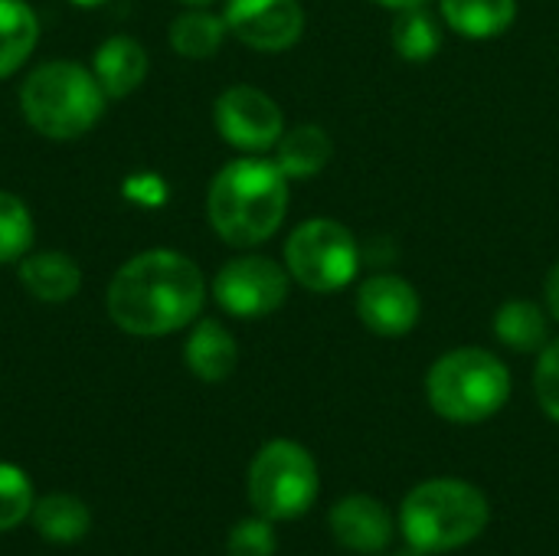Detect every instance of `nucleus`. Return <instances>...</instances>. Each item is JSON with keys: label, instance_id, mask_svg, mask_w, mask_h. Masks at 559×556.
Wrapping results in <instances>:
<instances>
[{"label": "nucleus", "instance_id": "obj_1", "mask_svg": "<svg viewBox=\"0 0 559 556\" xmlns=\"http://www.w3.org/2000/svg\"><path fill=\"white\" fill-rule=\"evenodd\" d=\"M206 298L203 272L193 259L151 249L118 269L108 285L111 321L138 338H160L187 328Z\"/></svg>", "mask_w": 559, "mask_h": 556}, {"label": "nucleus", "instance_id": "obj_2", "mask_svg": "<svg viewBox=\"0 0 559 556\" xmlns=\"http://www.w3.org/2000/svg\"><path fill=\"white\" fill-rule=\"evenodd\" d=\"M206 213L216 236L229 246H259L288 213V177L275 161H229L210 184Z\"/></svg>", "mask_w": 559, "mask_h": 556}, {"label": "nucleus", "instance_id": "obj_3", "mask_svg": "<svg viewBox=\"0 0 559 556\" xmlns=\"http://www.w3.org/2000/svg\"><path fill=\"white\" fill-rule=\"evenodd\" d=\"M488 498L462 478H432L403 501V537L416 554H449L488 528Z\"/></svg>", "mask_w": 559, "mask_h": 556}, {"label": "nucleus", "instance_id": "obj_4", "mask_svg": "<svg viewBox=\"0 0 559 556\" xmlns=\"http://www.w3.org/2000/svg\"><path fill=\"white\" fill-rule=\"evenodd\" d=\"M429 406L462 426L491 419L511 400V374L501 357L481 347H459L442 354L426 377Z\"/></svg>", "mask_w": 559, "mask_h": 556}, {"label": "nucleus", "instance_id": "obj_5", "mask_svg": "<svg viewBox=\"0 0 559 556\" xmlns=\"http://www.w3.org/2000/svg\"><path fill=\"white\" fill-rule=\"evenodd\" d=\"M20 108L33 131L52 141H69L95 128L105 111V92L88 69L59 59L43 62L26 75Z\"/></svg>", "mask_w": 559, "mask_h": 556}, {"label": "nucleus", "instance_id": "obj_6", "mask_svg": "<svg viewBox=\"0 0 559 556\" xmlns=\"http://www.w3.org/2000/svg\"><path fill=\"white\" fill-rule=\"evenodd\" d=\"M318 465L298 442L275 439L249 465V501L269 521L301 518L318 498Z\"/></svg>", "mask_w": 559, "mask_h": 556}, {"label": "nucleus", "instance_id": "obj_7", "mask_svg": "<svg viewBox=\"0 0 559 556\" xmlns=\"http://www.w3.org/2000/svg\"><path fill=\"white\" fill-rule=\"evenodd\" d=\"M288 275L318 295L341 292L354 282L360 269V249L354 233L337 220H308L285 242Z\"/></svg>", "mask_w": 559, "mask_h": 556}, {"label": "nucleus", "instance_id": "obj_8", "mask_svg": "<svg viewBox=\"0 0 559 556\" xmlns=\"http://www.w3.org/2000/svg\"><path fill=\"white\" fill-rule=\"evenodd\" d=\"M213 298L233 318H265L285 305L288 272L265 256L233 259L213 279Z\"/></svg>", "mask_w": 559, "mask_h": 556}, {"label": "nucleus", "instance_id": "obj_9", "mask_svg": "<svg viewBox=\"0 0 559 556\" xmlns=\"http://www.w3.org/2000/svg\"><path fill=\"white\" fill-rule=\"evenodd\" d=\"M213 118H216V131L223 134V141L249 154L275 147L278 138L285 134L282 108L275 105L272 95L252 85L226 88L213 105Z\"/></svg>", "mask_w": 559, "mask_h": 556}, {"label": "nucleus", "instance_id": "obj_10", "mask_svg": "<svg viewBox=\"0 0 559 556\" xmlns=\"http://www.w3.org/2000/svg\"><path fill=\"white\" fill-rule=\"evenodd\" d=\"M223 20L239 43L259 52L292 49L305 33V10L298 0H226Z\"/></svg>", "mask_w": 559, "mask_h": 556}, {"label": "nucleus", "instance_id": "obj_11", "mask_svg": "<svg viewBox=\"0 0 559 556\" xmlns=\"http://www.w3.org/2000/svg\"><path fill=\"white\" fill-rule=\"evenodd\" d=\"M419 292L400 275H373L357 292V318L380 338H403L419 324Z\"/></svg>", "mask_w": 559, "mask_h": 556}, {"label": "nucleus", "instance_id": "obj_12", "mask_svg": "<svg viewBox=\"0 0 559 556\" xmlns=\"http://www.w3.org/2000/svg\"><path fill=\"white\" fill-rule=\"evenodd\" d=\"M331 534L341 547L354 554H380L393 541V518L377 498L350 495L334 505Z\"/></svg>", "mask_w": 559, "mask_h": 556}, {"label": "nucleus", "instance_id": "obj_13", "mask_svg": "<svg viewBox=\"0 0 559 556\" xmlns=\"http://www.w3.org/2000/svg\"><path fill=\"white\" fill-rule=\"evenodd\" d=\"M92 75L108 98H124L147 75V49L131 36H111L95 49Z\"/></svg>", "mask_w": 559, "mask_h": 556}, {"label": "nucleus", "instance_id": "obj_14", "mask_svg": "<svg viewBox=\"0 0 559 556\" xmlns=\"http://www.w3.org/2000/svg\"><path fill=\"white\" fill-rule=\"evenodd\" d=\"M187 367L193 370V377L206 380V383H219L236 370L239 351H236V338L213 318H203L193 334L187 338Z\"/></svg>", "mask_w": 559, "mask_h": 556}, {"label": "nucleus", "instance_id": "obj_15", "mask_svg": "<svg viewBox=\"0 0 559 556\" xmlns=\"http://www.w3.org/2000/svg\"><path fill=\"white\" fill-rule=\"evenodd\" d=\"M16 275H20L23 288L39 301H69L82 285V272H79L75 259H69L66 252L26 256L20 262Z\"/></svg>", "mask_w": 559, "mask_h": 556}, {"label": "nucleus", "instance_id": "obj_16", "mask_svg": "<svg viewBox=\"0 0 559 556\" xmlns=\"http://www.w3.org/2000/svg\"><path fill=\"white\" fill-rule=\"evenodd\" d=\"M514 16L518 0H442V20L465 39H495Z\"/></svg>", "mask_w": 559, "mask_h": 556}, {"label": "nucleus", "instance_id": "obj_17", "mask_svg": "<svg viewBox=\"0 0 559 556\" xmlns=\"http://www.w3.org/2000/svg\"><path fill=\"white\" fill-rule=\"evenodd\" d=\"M334 157V144L324 128L318 125H298L285 131L275 144V164L285 177H314L321 174Z\"/></svg>", "mask_w": 559, "mask_h": 556}, {"label": "nucleus", "instance_id": "obj_18", "mask_svg": "<svg viewBox=\"0 0 559 556\" xmlns=\"http://www.w3.org/2000/svg\"><path fill=\"white\" fill-rule=\"evenodd\" d=\"M495 338L518 354L544 351L550 344V315L524 298L508 301L495 315Z\"/></svg>", "mask_w": 559, "mask_h": 556}, {"label": "nucleus", "instance_id": "obj_19", "mask_svg": "<svg viewBox=\"0 0 559 556\" xmlns=\"http://www.w3.org/2000/svg\"><path fill=\"white\" fill-rule=\"evenodd\" d=\"M39 39V20L26 0H0V79L13 75Z\"/></svg>", "mask_w": 559, "mask_h": 556}, {"label": "nucleus", "instance_id": "obj_20", "mask_svg": "<svg viewBox=\"0 0 559 556\" xmlns=\"http://www.w3.org/2000/svg\"><path fill=\"white\" fill-rule=\"evenodd\" d=\"M88 508L72 495H46L33 505V524L49 544H75L88 534Z\"/></svg>", "mask_w": 559, "mask_h": 556}, {"label": "nucleus", "instance_id": "obj_21", "mask_svg": "<svg viewBox=\"0 0 559 556\" xmlns=\"http://www.w3.org/2000/svg\"><path fill=\"white\" fill-rule=\"evenodd\" d=\"M390 36H393L396 56L406 59V62H429L442 49L439 20L432 13H426L423 7L400 10L396 20H393V33Z\"/></svg>", "mask_w": 559, "mask_h": 556}, {"label": "nucleus", "instance_id": "obj_22", "mask_svg": "<svg viewBox=\"0 0 559 556\" xmlns=\"http://www.w3.org/2000/svg\"><path fill=\"white\" fill-rule=\"evenodd\" d=\"M226 33L229 29H226L223 16H213L206 10H190L170 23V46H174V52H180L187 59H210L219 52Z\"/></svg>", "mask_w": 559, "mask_h": 556}, {"label": "nucleus", "instance_id": "obj_23", "mask_svg": "<svg viewBox=\"0 0 559 556\" xmlns=\"http://www.w3.org/2000/svg\"><path fill=\"white\" fill-rule=\"evenodd\" d=\"M33 246V216L26 203L0 190V262H20Z\"/></svg>", "mask_w": 559, "mask_h": 556}, {"label": "nucleus", "instance_id": "obj_24", "mask_svg": "<svg viewBox=\"0 0 559 556\" xmlns=\"http://www.w3.org/2000/svg\"><path fill=\"white\" fill-rule=\"evenodd\" d=\"M26 514H33V485L26 472L0 462V531L16 528Z\"/></svg>", "mask_w": 559, "mask_h": 556}, {"label": "nucleus", "instance_id": "obj_25", "mask_svg": "<svg viewBox=\"0 0 559 556\" xmlns=\"http://www.w3.org/2000/svg\"><path fill=\"white\" fill-rule=\"evenodd\" d=\"M229 556H275V531L269 524V518H249L242 524L233 528L229 544H226Z\"/></svg>", "mask_w": 559, "mask_h": 556}, {"label": "nucleus", "instance_id": "obj_26", "mask_svg": "<svg viewBox=\"0 0 559 556\" xmlns=\"http://www.w3.org/2000/svg\"><path fill=\"white\" fill-rule=\"evenodd\" d=\"M534 390H537V403L540 410L559 423V341H550L540 351L537 370H534Z\"/></svg>", "mask_w": 559, "mask_h": 556}, {"label": "nucleus", "instance_id": "obj_27", "mask_svg": "<svg viewBox=\"0 0 559 556\" xmlns=\"http://www.w3.org/2000/svg\"><path fill=\"white\" fill-rule=\"evenodd\" d=\"M544 295H547V311H550V318H557L559 321V262L550 269V275H547Z\"/></svg>", "mask_w": 559, "mask_h": 556}, {"label": "nucleus", "instance_id": "obj_28", "mask_svg": "<svg viewBox=\"0 0 559 556\" xmlns=\"http://www.w3.org/2000/svg\"><path fill=\"white\" fill-rule=\"evenodd\" d=\"M373 3H380V7H386V10H413V7H423L426 0H373Z\"/></svg>", "mask_w": 559, "mask_h": 556}, {"label": "nucleus", "instance_id": "obj_29", "mask_svg": "<svg viewBox=\"0 0 559 556\" xmlns=\"http://www.w3.org/2000/svg\"><path fill=\"white\" fill-rule=\"evenodd\" d=\"M72 3H79V7H98V3H105V0H72Z\"/></svg>", "mask_w": 559, "mask_h": 556}, {"label": "nucleus", "instance_id": "obj_30", "mask_svg": "<svg viewBox=\"0 0 559 556\" xmlns=\"http://www.w3.org/2000/svg\"><path fill=\"white\" fill-rule=\"evenodd\" d=\"M180 3H190V7H206V3H213V0H180Z\"/></svg>", "mask_w": 559, "mask_h": 556}]
</instances>
